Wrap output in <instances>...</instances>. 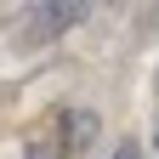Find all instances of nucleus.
I'll return each instance as SVG.
<instances>
[{
	"mask_svg": "<svg viewBox=\"0 0 159 159\" xmlns=\"http://www.w3.org/2000/svg\"><path fill=\"white\" fill-rule=\"evenodd\" d=\"M108 159H142V142H136V136H125V142H114Z\"/></svg>",
	"mask_w": 159,
	"mask_h": 159,
	"instance_id": "obj_3",
	"label": "nucleus"
},
{
	"mask_svg": "<svg viewBox=\"0 0 159 159\" xmlns=\"http://www.w3.org/2000/svg\"><path fill=\"white\" fill-rule=\"evenodd\" d=\"M97 142V114L91 108H63V142H57V148H63V153H85Z\"/></svg>",
	"mask_w": 159,
	"mask_h": 159,
	"instance_id": "obj_2",
	"label": "nucleus"
},
{
	"mask_svg": "<svg viewBox=\"0 0 159 159\" xmlns=\"http://www.w3.org/2000/svg\"><path fill=\"white\" fill-rule=\"evenodd\" d=\"M91 6H97V0H40V6H34V23H40V40H57V34L80 29V23L91 17Z\"/></svg>",
	"mask_w": 159,
	"mask_h": 159,
	"instance_id": "obj_1",
	"label": "nucleus"
},
{
	"mask_svg": "<svg viewBox=\"0 0 159 159\" xmlns=\"http://www.w3.org/2000/svg\"><path fill=\"white\" fill-rule=\"evenodd\" d=\"M57 153H63L57 142H29V159H57Z\"/></svg>",
	"mask_w": 159,
	"mask_h": 159,
	"instance_id": "obj_4",
	"label": "nucleus"
},
{
	"mask_svg": "<svg viewBox=\"0 0 159 159\" xmlns=\"http://www.w3.org/2000/svg\"><path fill=\"white\" fill-rule=\"evenodd\" d=\"M153 153H159V125H153Z\"/></svg>",
	"mask_w": 159,
	"mask_h": 159,
	"instance_id": "obj_5",
	"label": "nucleus"
},
{
	"mask_svg": "<svg viewBox=\"0 0 159 159\" xmlns=\"http://www.w3.org/2000/svg\"><path fill=\"white\" fill-rule=\"evenodd\" d=\"M153 91H159V74H153Z\"/></svg>",
	"mask_w": 159,
	"mask_h": 159,
	"instance_id": "obj_6",
	"label": "nucleus"
}]
</instances>
